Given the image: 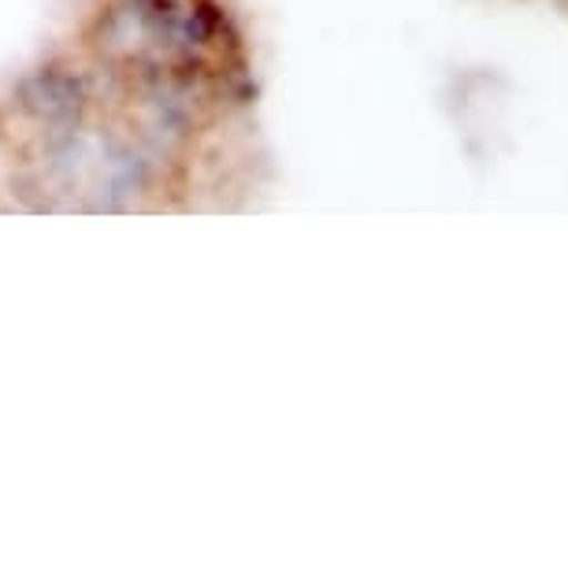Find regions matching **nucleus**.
Segmentation results:
<instances>
[{
    "instance_id": "obj_1",
    "label": "nucleus",
    "mask_w": 568,
    "mask_h": 568,
    "mask_svg": "<svg viewBox=\"0 0 568 568\" xmlns=\"http://www.w3.org/2000/svg\"><path fill=\"white\" fill-rule=\"evenodd\" d=\"M93 98H98V90H93V79L82 68H74L68 60H45L16 82L12 109L27 126L49 138L90 123Z\"/></svg>"
}]
</instances>
